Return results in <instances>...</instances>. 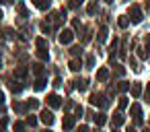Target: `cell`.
I'll return each mask as SVG.
<instances>
[{
  "instance_id": "cell-1",
  "label": "cell",
  "mask_w": 150,
  "mask_h": 132,
  "mask_svg": "<svg viewBox=\"0 0 150 132\" xmlns=\"http://www.w3.org/2000/svg\"><path fill=\"white\" fill-rule=\"evenodd\" d=\"M129 21H132V23H140V21H142V11H140V6H136V4L129 6Z\"/></svg>"
},
{
  "instance_id": "cell-2",
  "label": "cell",
  "mask_w": 150,
  "mask_h": 132,
  "mask_svg": "<svg viewBox=\"0 0 150 132\" xmlns=\"http://www.w3.org/2000/svg\"><path fill=\"white\" fill-rule=\"evenodd\" d=\"M91 103L97 105V107H105V105H107V99H105V95H101V93H93V95H91Z\"/></svg>"
},
{
  "instance_id": "cell-3",
  "label": "cell",
  "mask_w": 150,
  "mask_h": 132,
  "mask_svg": "<svg viewBox=\"0 0 150 132\" xmlns=\"http://www.w3.org/2000/svg\"><path fill=\"white\" fill-rule=\"evenodd\" d=\"M47 103H50V107L58 109V107H62V97H60L58 93H50V95H47Z\"/></svg>"
},
{
  "instance_id": "cell-4",
  "label": "cell",
  "mask_w": 150,
  "mask_h": 132,
  "mask_svg": "<svg viewBox=\"0 0 150 132\" xmlns=\"http://www.w3.org/2000/svg\"><path fill=\"white\" fill-rule=\"evenodd\" d=\"M74 39V31L72 29H62L60 31V44H70Z\"/></svg>"
},
{
  "instance_id": "cell-5",
  "label": "cell",
  "mask_w": 150,
  "mask_h": 132,
  "mask_svg": "<svg viewBox=\"0 0 150 132\" xmlns=\"http://www.w3.org/2000/svg\"><path fill=\"white\" fill-rule=\"evenodd\" d=\"M129 113L134 116V120H136V126H140V124H142V118H140V116H142V107H140L138 103H134V105L129 107Z\"/></svg>"
},
{
  "instance_id": "cell-6",
  "label": "cell",
  "mask_w": 150,
  "mask_h": 132,
  "mask_svg": "<svg viewBox=\"0 0 150 132\" xmlns=\"http://www.w3.org/2000/svg\"><path fill=\"white\" fill-rule=\"evenodd\" d=\"M39 118H41V122H43V124H47V126H52V124H54V113H52L50 109H43Z\"/></svg>"
},
{
  "instance_id": "cell-7",
  "label": "cell",
  "mask_w": 150,
  "mask_h": 132,
  "mask_svg": "<svg viewBox=\"0 0 150 132\" xmlns=\"http://www.w3.org/2000/svg\"><path fill=\"white\" fill-rule=\"evenodd\" d=\"M107 78H109V70H107L105 66L99 68V70H97V81H99V83H105Z\"/></svg>"
},
{
  "instance_id": "cell-8",
  "label": "cell",
  "mask_w": 150,
  "mask_h": 132,
  "mask_svg": "<svg viewBox=\"0 0 150 132\" xmlns=\"http://www.w3.org/2000/svg\"><path fill=\"white\" fill-rule=\"evenodd\" d=\"M33 4H35L39 11H47L50 4H52V0H33Z\"/></svg>"
},
{
  "instance_id": "cell-9",
  "label": "cell",
  "mask_w": 150,
  "mask_h": 132,
  "mask_svg": "<svg viewBox=\"0 0 150 132\" xmlns=\"http://www.w3.org/2000/svg\"><path fill=\"white\" fill-rule=\"evenodd\" d=\"M62 126H64L66 130H70V128H74V118H72V116H66V118L62 120Z\"/></svg>"
},
{
  "instance_id": "cell-10",
  "label": "cell",
  "mask_w": 150,
  "mask_h": 132,
  "mask_svg": "<svg viewBox=\"0 0 150 132\" xmlns=\"http://www.w3.org/2000/svg\"><path fill=\"white\" fill-rule=\"evenodd\" d=\"M142 95V85L140 83H134L132 85V97H140Z\"/></svg>"
},
{
  "instance_id": "cell-11",
  "label": "cell",
  "mask_w": 150,
  "mask_h": 132,
  "mask_svg": "<svg viewBox=\"0 0 150 132\" xmlns=\"http://www.w3.org/2000/svg\"><path fill=\"white\" fill-rule=\"evenodd\" d=\"M37 58H39V60H47V58H50V52H47L45 48H39V50H37Z\"/></svg>"
},
{
  "instance_id": "cell-12",
  "label": "cell",
  "mask_w": 150,
  "mask_h": 132,
  "mask_svg": "<svg viewBox=\"0 0 150 132\" xmlns=\"http://www.w3.org/2000/svg\"><path fill=\"white\" fill-rule=\"evenodd\" d=\"M80 66H82V62H80V60H70V70H72V72H78V70H80Z\"/></svg>"
},
{
  "instance_id": "cell-13",
  "label": "cell",
  "mask_w": 150,
  "mask_h": 132,
  "mask_svg": "<svg viewBox=\"0 0 150 132\" xmlns=\"http://www.w3.org/2000/svg\"><path fill=\"white\" fill-rule=\"evenodd\" d=\"M105 122H107V116H105V113H97V116H95V124H97V126H103Z\"/></svg>"
},
{
  "instance_id": "cell-14",
  "label": "cell",
  "mask_w": 150,
  "mask_h": 132,
  "mask_svg": "<svg viewBox=\"0 0 150 132\" xmlns=\"http://www.w3.org/2000/svg\"><path fill=\"white\" fill-rule=\"evenodd\" d=\"M123 122H125L123 113H115V116H113V126H121Z\"/></svg>"
},
{
  "instance_id": "cell-15",
  "label": "cell",
  "mask_w": 150,
  "mask_h": 132,
  "mask_svg": "<svg viewBox=\"0 0 150 132\" xmlns=\"http://www.w3.org/2000/svg\"><path fill=\"white\" fill-rule=\"evenodd\" d=\"M117 25H119V27H121V29H125V27H127V25H129V19H127V17H123V15H121V17H119V19H117Z\"/></svg>"
},
{
  "instance_id": "cell-16",
  "label": "cell",
  "mask_w": 150,
  "mask_h": 132,
  "mask_svg": "<svg viewBox=\"0 0 150 132\" xmlns=\"http://www.w3.org/2000/svg\"><path fill=\"white\" fill-rule=\"evenodd\" d=\"M107 33H109V31H107V27H101V29H99L97 39H99V41H105V39H107Z\"/></svg>"
},
{
  "instance_id": "cell-17",
  "label": "cell",
  "mask_w": 150,
  "mask_h": 132,
  "mask_svg": "<svg viewBox=\"0 0 150 132\" xmlns=\"http://www.w3.org/2000/svg\"><path fill=\"white\" fill-rule=\"evenodd\" d=\"M15 76H19V78H25V76H27V68H25V66H19V68L15 70Z\"/></svg>"
},
{
  "instance_id": "cell-18",
  "label": "cell",
  "mask_w": 150,
  "mask_h": 132,
  "mask_svg": "<svg viewBox=\"0 0 150 132\" xmlns=\"http://www.w3.org/2000/svg\"><path fill=\"white\" fill-rule=\"evenodd\" d=\"M33 87H35V91H43L45 89V78H37Z\"/></svg>"
},
{
  "instance_id": "cell-19",
  "label": "cell",
  "mask_w": 150,
  "mask_h": 132,
  "mask_svg": "<svg viewBox=\"0 0 150 132\" xmlns=\"http://www.w3.org/2000/svg\"><path fill=\"white\" fill-rule=\"evenodd\" d=\"M74 83H76L74 87H76L78 91H84V89H86V85H88V83H86L84 78H78V81H74Z\"/></svg>"
},
{
  "instance_id": "cell-20",
  "label": "cell",
  "mask_w": 150,
  "mask_h": 132,
  "mask_svg": "<svg viewBox=\"0 0 150 132\" xmlns=\"http://www.w3.org/2000/svg\"><path fill=\"white\" fill-rule=\"evenodd\" d=\"M35 46H37V48H47V39H45V37H37V39H35Z\"/></svg>"
},
{
  "instance_id": "cell-21",
  "label": "cell",
  "mask_w": 150,
  "mask_h": 132,
  "mask_svg": "<svg viewBox=\"0 0 150 132\" xmlns=\"http://www.w3.org/2000/svg\"><path fill=\"white\" fill-rule=\"evenodd\" d=\"M37 107H39V101L37 99H29L27 101V109H37Z\"/></svg>"
},
{
  "instance_id": "cell-22",
  "label": "cell",
  "mask_w": 150,
  "mask_h": 132,
  "mask_svg": "<svg viewBox=\"0 0 150 132\" xmlns=\"http://www.w3.org/2000/svg\"><path fill=\"white\" fill-rule=\"evenodd\" d=\"M33 72L41 78V74H43V66H41V64H33Z\"/></svg>"
},
{
  "instance_id": "cell-23",
  "label": "cell",
  "mask_w": 150,
  "mask_h": 132,
  "mask_svg": "<svg viewBox=\"0 0 150 132\" xmlns=\"http://www.w3.org/2000/svg\"><path fill=\"white\" fill-rule=\"evenodd\" d=\"M8 87H11V91H13V93H19V91H23V85H19V83H11Z\"/></svg>"
},
{
  "instance_id": "cell-24",
  "label": "cell",
  "mask_w": 150,
  "mask_h": 132,
  "mask_svg": "<svg viewBox=\"0 0 150 132\" xmlns=\"http://www.w3.org/2000/svg\"><path fill=\"white\" fill-rule=\"evenodd\" d=\"M13 109H15V111H25V109H27V105H23V103H17V101H15V103H13Z\"/></svg>"
},
{
  "instance_id": "cell-25",
  "label": "cell",
  "mask_w": 150,
  "mask_h": 132,
  "mask_svg": "<svg viewBox=\"0 0 150 132\" xmlns=\"http://www.w3.org/2000/svg\"><path fill=\"white\" fill-rule=\"evenodd\" d=\"M82 2H84V0H70V4H68V6H70V9H78Z\"/></svg>"
},
{
  "instance_id": "cell-26",
  "label": "cell",
  "mask_w": 150,
  "mask_h": 132,
  "mask_svg": "<svg viewBox=\"0 0 150 132\" xmlns=\"http://www.w3.org/2000/svg\"><path fill=\"white\" fill-rule=\"evenodd\" d=\"M117 89H119V91H127V89H129V83H125V81H121V83L117 85Z\"/></svg>"
},
{
  "instance_id": "cell-27",
  "label": "cell",
  "mask_w": 150,
  "mask_h": 132,
  "mask_svg": "<svg viewBox=\"0 0 150 132\" xmlns=\"http://www.w3.org/2000/svg\"><path fill=\"white\" fill-rule=\"evenodd\" d=\"M37 124V118L35 116H27V126H35Z\"/></svg>"
},
{
  "instance_id": "cell-28",
  "label": "cell",
  "mask_w": 150,
  "mask_h": 132,
  "mask_svg": "<svg viewBox=\"0 0 150 132\" xmlns=\"http://www.w3.org/2000/svg\"><path fill=\"white\" fill-rule=\"evenodd\" d=\"M25 130V124L23 122H15V132H23Z\"/></svg>"
},
{
  "instance_id": "cell-29",
  "label": "cell",
  "mask_w": 150,
  "mask_h": 132,
  "mask_svg": "<svg viewBox=\"0 0 150 132\" xmlns=\"http://www.w3.org/2000/svg\"><path fill=\"white\" fill-rule=\"evenodd\" d=\"M6 124H8V118H6V116H2V118H0V130H4V128H6Z\"/></svg>"
},
{
  "instance_id": "cell-30",
  "label": "cell",
  "mask_w": 150,
  "mask_h": 132,
  "mask_svg": "<svg viewBox=\"0 0 150 132\" xmlns=\"http://www.w3.org/2000/svg\"><path fill=\"white\" fill-rule=\"evenodd\" d=\"M86 66H88V68L95 66V56H88V58H86Z\"/></svg>"
},
{
  "instance_id": "cell-31",
  "label": "cell",
  "mask_w": 150,
  "mask_h": 132,
  "mask_svg": "<svg viewBox=\"0 0 150 132\" xmlns=\"http://www.w3.org/2000/svg\"><path fill=\"white\" fill-rule=\"evenodd\" d=\"M125 107H127V99L121 97V99H119V109H125Z\"/></svg>"
},
{
  "instance_id": "cell-32",
  "label": "cell",
  "mask_w": 150,
  "mask_h": 132,
  "mask_svg": "<svg viewBox=\"0 0 150 132\" xmlns=\"http://www.w3.org/2000/svg\"><path fill=\"white\" fill-rule=\"evenodd\" d=\"M86 11H88V15H95V13H97V4H88Z\"/></svg>"
},
{
  "instance_id": "cell-33",
  "label": "cell",
  "mask_w": 150,
  "mask_h": 132,
  "mask_svg": "<svg viewBox=\"0 0 150 132\" xmlns=\"http://www.w3.org/2000/svg\"><path fill=\"white\" fill-rule=\"evenodd\" d=\"M17 11H19V13H21L23 17H27V9H25L23 4H19V6H17Z\"/></svg>"
},
{
  "instance_id": "cell-34",
  "label": "cell",
  "mask_w": 150,
  "mask_h": 132,
  "mask_svg": "<svg viewBox=\"0 0 150 132\" xmlns=\"http://www.w3.org/2000/svg\"><path fill=\"white\" fill-rule=\"evenodd\" d=\"M41 31H43V33H50V31H52V27H50L47 23H41Z\"/></svg>"
},
{
  "instance_id": "cell-35",
  "label": "cell",
  "mask_w": 150,
  "mask_h": 132,
  "mask_svg": "<svg viewBox=\"0 0 150 132\" xmlns=\"http://www.w3.org/2000/svg\"><path fill=\"white\" fill-rule=\"evenodd\" d=\"M88 39H91V31L86 29V31H84V35H82V44H86Z\"/></svg>"
},
{
  "instance_id": "cell-36",
  "label": "cell",
  "mask_w": 150,
  "mask_h": 132,
  "mask_svg": "<svg viewBox=\"0 0 150 132\" xmlns=\"http://www.w3.org/2000/svg\"><path fill=\"white\" fill-rule=\"evenodd\" d=\"M70 52H72V54H74V56H78V54H80V52H82V50H80V46H74V48H72V50H70Z\"/></svg>"
},
{
  "instance_id": "cell-37",
  "label": "cell",
  "mask_w": 150,
  "mask_h": 132,
  "mask_svg": "<svg viewBox=\"0 0 150 132\" xmlns=\"http://www.w3.org/2000/svg\"><path fill=\"white\" fill-rule=\"evenodd\" d=\"M76 132H88V126H84V124H82V126H78V128H76Z\"/></svg>"
},
{
  "instance_id": "cell-38",
  "label": "cell",
  "mask_w": 150,
  "mask_h": 132,
  "mask_svg": "<svg viewBox=\"0 0 150 132\" xmlns=\"http://www.w3.org/2000/svg\"><path fill=\"white\" fill-rule=\"evenodd\" d=\"M146 101H148V103H150V83H148V85H146Z\"/></svg>"
},
{
  "instance_id": "cell-39",
  "label": "cell",
  "mask_w": 150,
  "mask_h": 132,
  "mask_svg": "<svg viewBox=\"0 0 150 132\" xmlns=\"http://www.w3.org/2000/svg\"><path fill=\"white\" fill-rule=\"evenodd\" d=\"M72 27H74V29H80V21L74 19V21H72Z\"/></svg>"
},
{
  "instance_id": "cell-40",
  "label": "cell",
  "mask_w": 150,
  "mask_h": 132,
  "mask_svg": "<svg viewBox=\"0 0 150 132\" xmlns=\"http://www.w3.org/2000/svg\"><path fill=\"white\" fill-rule=\"evenodd\" d=\"M138 56H140V58H146V56H148V52H144V50L140 48V50H138Z\"/></svg>"
},
{
  "instance_id": "cell-41",
  "label": "cell",
  "mask_w": 150,
  "mask_h": 132,
  "mask_svg": "<svg viewBox=\"0 0 150 132\" xmlns=\"http://www.w3.org/2000/svg\"><path fill=\"white\" fill-rule=\"evenodd\" d=\"M54 85H56V87H60V85H62V78H60V76H56V78H54Z\"/></svg>"
},
{
  "instance_id": "cell-42",
  "label": "cell",
  "mask_w": 150,
  "mask_h": 132,
  "mask_svg": "<svg viewBox=\"0 0 150 132\" xmlns=\"http://www.w3.org/2000/svg\"><path fill=\"white\" fill-rule=\"evenodd\" d=\"M144 44H146V48L150 50V35H146V37H144Z\"/></svg>"
},
{
  "instance_id": "cell-43",
  "label": "cell",
  "mask_w": 150,
  "mask_h": 132,
  "mask_svg": "<svg viewBox=\"0 0 150 132\" xmlns=\"http://www.w3.org/2000/svg\"><path fill=\"white\" fill-rule=\"evenodd\" d=\"M2 103H4V93L0 91V105H2Z\"/></svg>"
},
{
  "instance_id": "cell-44",
  "label": "cell",
  "mask_w": 150,
  "mask_h": 132,
  "mask_svg": "<svg viewBox=\"0 0 150 132\" xmlns=\"http://www.w3.org/2000/svg\"><path fill=\"white\" fill-rule=\"evenodd\" d=\"M13 0H0V4H11Z\"/></svg>"
},
{
  "instance_id": "cell-45",
  "label": "cell",
  "mask_w": 150,
  "mask_h": 132,
  "mask_svg": "<svg viewBox=\"0 0 150 132\" xmlns=\"http://www.w3.org/2000/svg\"><path fill=\"white\" fill-rule=\"evenodd\" d=\"M146 9H148V11H150V0H146Z\"/></svg>"
},
{
  "instance_id": "cell-46",
  "label": "cell",
  "mask_w": 150,
  "mask_h": 132,
  "mask_svg": "<svg viewBox=\"0 0 150 132\" xmlns=\"http://www.w3.org/2000/svg\"><path fill=\"white\" fill-rule=\"evenodd\" d=\"M127 132H136V130H134V128H129V130H127Z\"/></svg>"
},
{
  "instance_id": "cell-47",
  "label": "cell",
  "mask_w": 150,
  "mask_h": 132,
  "mask_svg": "<svg viewBox=\"0 0 150 132\" xmlns=\"http://www.w3.org/2000/svg\"><path fill=\"white\" fill-rule=\"evenodd\" d=\"M105 2H109V4H111V2H113V0H105Z\"/></svg>"
},
{
  "instance_id": "cell-48",
  "label": "cell",
  "mask_w": 150,
  "mask_h": 132,
  "mask_svg": "<svg viewBox=\"0 0 150 132\" xmlns=\"http://www.w3.org/2000/svg\"><path fill=\"white\" fill-rule=\"evenodd\" d=\"M0 19H2V11H0Z\"/></svg>"
},
{
  "instance_id": "cell-49",
  "label": "cell",
  "mask_w": 150,
  "mask_h": 132,
  "mask_svg": "<svg viewBox=\"0 0 150 132\" xmlns=\"http://www.w3.org/2000/svg\"><path fill=\"white\" fill-rule=\"evenodd\" d=\"M0 68H2V60H0Z\"/></svg>"
},
{
  "instance_id": "cell-50",
  "label": "cell",
  "mask_w": 150,
  "mask_h": 132,
  "mask_svg": "<svg viewBox=\"0 0 150 132\" xmlns=\"http://www.w3.org/2000/svg\"><path fill=\"white\" fill-rule=\"evenodd\" d=\"M93 132H101V130H93Z\"/></svg>"
},
{
  "instance_id": "cell-51",
  "label": "cell",
  "mask_w": 150,
  "mask_h": 132,
  "mask_svg": "<svg viewBox=\"0 0 150 132\" xmlns=\"http://www.w3.org/2000/svg\"><path fill=\"white\" fill-rule=\"evenodd\" d=\"M144 132H150V128H148V130H144Z\"/></svg>"
},
{
  "instance_id": "cell-52",
  "label": "cell",
  "mask_w": 150,
  "mask_h": 132,
  "mask_svg": "<svg viewBox=\"0 0 150 132\" xmlns=\"http://www.w3.org/2000/svg\"><path fill=\"white\" fill-rule=\"evenodd\" d=\"M43 132H52V130H43Z\"/></svg>"
},
{
  "instance_id": "cell-53",
  "label": "cell",
  "mask_w": 150,
  "mask_h": 132,
  "mask_svg": "<svg viewBox=\"0 0 150 132\" xmlns=\"http://www.w3.org/2000/svg\"><path fill=\"white\" fill-rule=\"evenodd\" d=\"M111 132H117V130H111Z\"/></svg>"
}]
</instances>
